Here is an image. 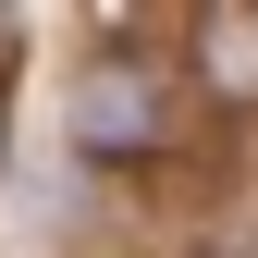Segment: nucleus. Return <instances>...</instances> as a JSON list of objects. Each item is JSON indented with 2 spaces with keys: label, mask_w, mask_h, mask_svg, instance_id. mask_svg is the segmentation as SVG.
Segmentation results:
<instances>
[{
  "label": "nucleus",
  "mask_w": 258,
  "mask_h": 258,
  "mask_svg": "<svg viewBox=\"0 0 258 258\" xmlns=\"http://www.w3.org/2000/svg\"><path fill=\"white\" fill-rule=\"evenodd\" d=\"M197 86L209 99H258V0H209L197 13Z\"/></svg>",
  "instance_id": "nucleus-2"
},
{
  "label": "nucleus",
  "mask_w": 258,
  "mask_h": 258,
  "mask_svg": "<svg viewBox=\"0 0 258 258\" xmlns=\"http://www.w3.org/2000/svg\"><path fill=\"white\" fill-rule=\"evenodd\" d=\"M74 148H86V160H148V148H160V74L99 61V74L74 86Z\"/></svg>",
  "instance_id": "nucleus-1"
}]
</instances>
